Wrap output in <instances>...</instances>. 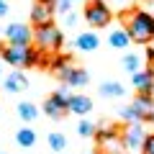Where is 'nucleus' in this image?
<instances>
[{"instance_id":"25","label":"nucleus","mask_w":154,"mask_h":154,"mask_svg":"<svg viewBox=\"0 0 154 154\" xmlns=\"http://www.w3.org/2000/svg\"><path fill=\"white\" fill-rule=\"evenodd\" d=\"M72 3H75V0H54V11L57 13H72Z\"/></svg>"},{"instance_id":"27","label":"nucleus","mask_w":154,"mask_h":154,"mask_svg":"<svg viewBox=\"0 0 154 154\" xmlns=\"http://www.w3.org/2000/svg\"><path fill=\"white\" fill-rule=\"evenodd\" d=\"M57 98H59L62 100V103H69V98H72V93H69V88H67V85H64V88H59V90H57Z\"/></svg>"},{"instance_id":"15","label":"nucleus","mask_w":154,"mask_h":154,"mask_svg":"<svg viewBox=\"0 0 154 154\" xmlns=\"http://www.w3.org/2000/svg\"><path fill=\"white\" fill-rule=\"evenodd\" d=\"M108 41H110V46L113 49H128V33H126V28H116V31H110L108 33Z\"/></svg>"},{"instance_id":"3","label":"nucleus","mask_w":154,"mask_h":154,"mask_svg":"<svg viewBox=\"0 0 154 154\" xmlns=\"http://www.w3.org/2000/svg\"><path fill=\"white\" fill-rule=\"evenodd\" d=\"M33 41H36V49H41V51H59V46H62V31L54 26V23L36 26V31H33Z\"/></svg>"},{"instance_id":"5","label":"nucleus","mask_w":154,"mask_h":154,"mask_svg":"<svg viewBox=\"0 0 154 154\" xmlns=\"http://www.w3.org/2000/svg\"><path fill=\"white\" fill-rule=\"evenodd\" d=\"M95 139H98V146L105 154H123V149H126V144L118 136V128L116 126H100L95 131Z\"/></svg>"},{"instance_id":"22","label":"nucleus","mask_w":154,"mask_h":154,"mask_svg":"<svg viewBox=\"0 0 154 154\" xmlns=\"http://www.w3.org/2000/svg\"><path fill=\"white\" fill-rule=\"evenodd\" d=\"M18 116H21L26 123H31L33 118L38 116V110H36V105H31V103H21L18 105Z\"/></svg>"},{"instance_id":"8","label":"nucleus","mask_w":154,"mask_h":154,"mask_svg":"<svg viewBox=\"0 0 154 154\" xmlns=\"http://www.w3.org/2000/svg\"><path fill=\"white\" fill-rule=\"evenodd\" d=\"M144 139H146V134H144L141 123H128L126 134H123V144H126L128 152H134V149H141Z\"/></svg>"},{"instance_id":"7","label":"nucleus","mask_w":154,"mask_h":154,"mask_svg":"<svg viewBox=\"0 0 154 154\" xmlns=\"http://www.w3.org/2000/svg\"><path fill=\"white\" fill-rule=\"evenodd\" d=\"M5 41L8 44H31L33 41V31L23 23H11L5 28Z\"/></svg>"},{"instance_id":"17","label":"nucleus","mask_w":154,"mask_h":154,"mask_svg":"<svg viewBox=\"0 0 154 154\" xmlns=\"http://www.w3.org/2000/svg\"><path fill=\"white\" fill-rule=\"evenodd\" d=\"M100 93H103L105 98H121V95L126 93V88H123L121 82H103V88H100Z\"/></svg>"},{"instance_id":"4","label":"nucleus","mask_w":154,"mask_h":154,"mask_svg":"<svg viewBox=\"0 0 154 154\" xmlns=\"http://www.w3.org/2000/svg\"><path fill=\"white\" fill-rule=\"evenodd\" d=\"M113 18L110 13V5L105 0H88V5H85V21L90 23L93 28H105Z\"/></svg>"},{"instance_id":"24","label":"nucleus","mask_w":154,"mask_h":154,"mask_svg":"<svg viewBox=\"0 0 154 154\" xmlns=\"http://www.w3.org/2000/svg\"><path fill=\"white\" fill-rule=\"evenodd\" d=\"M95 131H98V126H95V123H90V121H80V126H77V134H80V136H95Z\"/></svg>"},{"instance_id":"2","label":"nucleus","mask_w":154,"mask_h":154,"mask_svg":"<svg viewBox=\"0 0 154 154\" xmlns=\"http://www.w3.org/2000/svg\"><path fill=\"white\" fill-rule=\"evenodd\" d=\"M0 57L11 67H16V69H21V67H36L38 49H33L31 44H8V46H0Z\"/></svg>"},{"instance_id":"10","label":"nucleus","mask_w":154,"mask_h":154,"mask_svg":"<svg viewBox=\"0 0 154 154\" xmlns=\"http://www.w3.org/2000/svg\"><path fill=\"white\" fill-rule=\"evenodd\" d=\"M51 69H54V75L59 77V80H69V75L72 72H75V67H72V59L69 57H64V54H59V57H54V59H51Z\"/></svg>"},{"instance_id":"18","label":"nucleus","mask_w":154,"mask_h":154,"mask_svg":"<svg viewBox=\"0 0 154 154\" xmlns=\"http://www.w3.org/2000/svg\"><path fill=\"white\" fill-rule=\"evenodd\" d=\"M46 141H49V149H54L57 154H64V149H67V139L62 136V134H49V136H46Z\"/></svg>"},{"instance_id":"29","label":"nucleus","mask_w":154,"mask_h":154,"mask_svg":"<svg viewBox=\"0 0 154 154\" xmlns=\"http://www.w3.org/2000/svg\"><path fill=\"white\" fill-rule=\"evenodd\" d=\"M5 13H8V3H5V0H0V16H5Z\"/></svg>"},{"instance_id":"11","label":"nucleus","mask_w":154,"mask_h":154,"mask_svg":"<svg viewBox=\"0 0 154 154\" xmlns=\"http://www.w3.org/2000/svg\"><path fill=\"white\" fill-rule=\"evenodd\" d=\"M67 110H72V113H77V116H88L90 110H93V100H90L88 95H72L69 103H67Z\"/></svg>"},{"instance_id":"21","label":"nucleus","mask_w":154,"mask_h":154,"mask_svg":"<svg viewBox=\"0 0 154 154\" xmlns=\"http://www.w3.org/2000/svg\"><path fill=\"white\" fill-rule=\"evenodd\" d=\"M139 67H141V57H139V54H126V57H123V69H126V72L136 75V72H141Z\"/></svg>"},{"instance_id":"19","label":"nucleus","mask_w":154,"mask_h":154,"mask_svg":"<svg viewBox=\"0 0 154 154\" xmlns=\"http://www.w3.org/2000/svg\"><path fill=\"white\" fill-rule=\"evenodd\" d=\"M16 141L21 144V146H33V141H36V134H33V128H18Z\"/></svg>"},{"instance_id":"13","label":"nucleus","mask_w":154,"mask_h":154,"mask_svg":"<svg viewBox=\"0 0 154 154\" xmlns=\"http://www.w3.org/2000/svg\"><path fill=\"white\" fill-rule=\"evenodd\" d=\"M26 85H28V80H26V75H23L21 69L11 72V75L5 77V90H8V93H21Z\"/></svg>"},{"instance_id":"6","label":"nucleus","mask_w":154,"mask_h":154,"mask_svg":"<svg viewBox=\"0 0 154 154\" xmlns=\"http://www.w3.org/2000/svg\"><path fill=\"white\" fill-rule=\"evenodd\" d=\"M54 3H49V0H36L31 5V23L33 26H46V23H51V18H54Z\"/></svg>"},{"instance_id":"26","label":"nucleus","mask_w":154,"mask_h":154,"mask_svg":"<svg viewBox=\"0 0 154 154\" xmlns=\"http://www.w3.org/2000/svg\"><path fill=\"white\" fill-rule=\"evenodd\" d=\"M141 152L144 154H154V134H146V139H144V144H141Z\"/></svg>"},{"instance_id":"12","label":"nucleus","mask_w":154,"mask_h":154,"mask_svg":"<svg viewBox=\"0 0 154 154\" xmlns=\"http://www.w3.org/2000/svg\"><path fill=\"white\" fill-rule=\"evenodd\" d=\"M77 49L80 51H95L98 49V44H100V38H98V33L95 31H85V33H80L77 36Z\"/></svg>"},{"instance_id":"32","label":"nucleus","mask_w":154,"mask_h":154,"mask_svg":"<svg viewBox=\"0 0 154 154\" xmlns=\"http://www.w3.org/2000/svg\"><path fill=\"white\" fill-rule=\"evenodd\" d=\"M49 3H54V0H49Z\"/></svg>"},{"instance_id":"20","label":"nucleus","mask_w":154,"mask_h":154,"mask_svg":"<svg viewBox=\"0 0 154 154\" xmlns=\"http://www.w3.org/2000/svg\"><path fill=\"white\" fill-rule=\"evenodd\" d=\"M85 82H88V72H85V69H80V67H75V72L69 75L67 85H69V88H82Z\"/></svg>"},{"instance_id":"1","label":"nucleus","mask_w":154,"mask_h":154,"mask_svg":"<svg viewBox=\"0 0 154 154\" xmlns=\"http://www.w3.org/2000/svg\"><path fill=\"white\" fill-rule=\"evenodd\" d=\"M126 33L136 44H149L154 41V16L149 11H134L126 18Z\"/></svg>"},{"instance_id":"30","label":"nucleus","mask_w":154,"mask_h":154,"mask_svg":"<svg viewBox=\"0 0 154 154\" xmlns=\"http://www.w3.org/2000/svg\"><path fill=\"white\" fill-rule=\"evenodd\" d=\"M146 57H149V62L154 64V46H149V49H146Z\"/></svg>"},{"instance_id":"9","label":"nucleus","mask_w":154,"mask_h":154,"mask_svg":"<svg viewBox=\"0 0 154 154\" xmlns=\"http://www.w3.org/2000/svg\"><path fill=\"white\" fill-rule=\"evenodd\" d=\"M134 88L139 90V95H152L154 90V69H141L134 75Z\"/></svg>"},{"instance_id":"14","label":"nucleus","mask_w":154,"mask_h":154,"mask_svg":"<svg viewBox=\"0 0 154 154\" xmlns=\"http://www.w3.org/2000/svg\"><path fill=\"white\" fill-rule=\"evenodd\" d=\"M44 110H46V116H49V118H62V116L67 113V103H62L57 95H51V98H46Z\"/></svg>"},{"instance_id":"23","label":"nucleus","mask_w":154,"mask_h":154,"mask_svg":"<svg viewBox=\"0 0 154 154\" xmlns=\"http://www.w3.org/2000/svg\"><path fill=\"white\" fill-rule=\"evenodd\" d=\"M121 116H123V121H128V123H141V121H144V116L139 113V110L134 108V105L123 108V110H121Z\"/></svg>"},{"instance_id":"28","label":"nucleus","mask_w":154,"mask_h":154,"mask_svg":"<svg viewBox=\"0 0 154 154\" xmlns=\"http://www.w3.org/2000/svg\"><path fill=\"white\" fill-rule=\"evenodd\" d=\"M64 18H67V26H75V21H77V18H75V13H67Z\"/></svg>"},{"instance_id":"31","label":"nucleus","mask_w":154,"mask_h":154,"mask_svg":"<svg viewBox=\"0 0 154 154\" xmlns=\"http://www.w3.org/2000/svg\"><path fill=\"white\" fill-rule=\"evenodd\" d=\"M146 121H152V123H154V110H152V113H149V118H146Z\"/></svg>"},{"instance_id":"16","label":"nucleus","mask_w":154,"mask_h":154,"mask_svg":"<svg viewBox=\"0 0 154 154\" xmlns=\"http://www.w3.org/2000/svg\"><path fill=\"white\" fill-rule=\"evenodd\" d=\"M131 105H134V108H136L139 113L144 116V121H146L149 113L154 110V100H152V95H136V100H134Z\"/></svg>"}]
</instances>
